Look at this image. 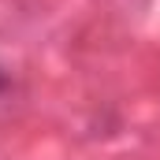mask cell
<instances>
[{
  "mask_svg": "<svg viewBox=\"0 0 160 160\" xmlns=\"http://www.w3.org/2000/svg\"><path fill=\"white\" fill-rule=\"evenodd\" d=\"M4 82H8V78H4V67H0V89H4Z\"/></svg>",
  "mask_w": 160,
  "mask_h": 160,
  "instance_id": "obj_1",
  "label": "cell"
}]
</instances>
